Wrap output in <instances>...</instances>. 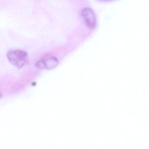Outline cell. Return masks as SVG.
Returning <instances> with one entry per match:
<instances>
[{
  "mask_svg": "<svg viewBox=\"0 0 149 149\" xmlns=\"http://www.w3.org/2000/svg\"><path fill=\"white\" fill-rule=\"evenodd\" d=\"M7 57L10 62L18 69H21L28 61V55L21 49H13L8 51Z\"/></svg>",
  "mask_w": 149,
  "mask_h": 149,
  "instance_id": "1",
  "label": "cell"
},
{
  "mask_svg": "<svg viewBox=\"0 0 149 149\" xmlns=\"http://www.w3.org/2000/svg\"><path fill=\"white\" fill-rule=\"evenodd\" d=\"M35 66L40 69H46L45 63L43 60H40L36 62L35 63Z\"/></svg>",
  "mask_w": 149,
  "mask_h": 149,
  "instance_id": "4",
  "label": "cell"
},
{
  "mask_svg": "<svg viewBox=\"0 0 149 149\" xmlns=\"http://www.w3.org/2000/svg\"><path fill=\"white\" fill-rule=\"evenodd\" d=\"M82 17L86 26L89 28L95 27L96 25V19L94 12L89 8H85L82 11Z\"/></svg>",
  "mask_w": 149,
  "mask_h": 149,
  "instance_id": "2",
  "label": "cell"
},
{
  "mask_svg": "<svg viewBox=\"0 0 149 149\" xmlns=\"http://www.w3.org/2000/svg\"><path fill=\"white\" fill-rule=\"evenodd\" d=\"M45 63L46 69L51 70L55 68L58 64V61L55 56H47L43 60Z\"/></svg>",
  "mask_w": 149,
  "mask_h": 149,
  "instance_id": "3",
  "label": "cell"
},
{
  "mask_svg": "<svg viewBox=\"0 0 149 149\" xmlns=\"http://www.w3.org/2000/svg\"><path fill=\"white\" fill-rule=\"evenodd\" d=\"M2 94H1V93H0V98H1L2 97Z\"/></svg>",
  "mask_w": 149,
  "mask_h": 149,
  "instance_id": "6",
  "label": "cell"
},
{
  "mask_svg": "<svg viewBox=\"0 0 149 149\" xmlns=\"http://www.w3.org/2000/svg\"><path fill=\"white\" fill-rule=\"evenodd\" d=\"M97 1H104V2H106V1H112V0H97Z\"/></svg>",
  "mask_w": 149,
  "mask_h": 149,
  "instance_id": "5",
  "label": "cell"
}]
</instances>
